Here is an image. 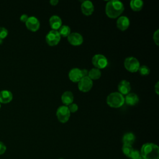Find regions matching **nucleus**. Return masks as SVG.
Returning <instances> with one entry per match:
<instances>
[{
	"mask_svg": "<svg viewBox=\"0 0 159 159\" xmlns=\"http://www.w3.org/2000/svg\"><path fill=\"white\" fill-rule=\"evenodd\" d=\"M124 10V6L122 2L117 0H111L106 5L105 12L107 17L115 19L120 16Z\"/></svg>",
	"mask_w": 159,
	"mask_h": 159,
	"instance_id": "nucleus-1",
	"label": "nucleus"
},
{
	"mask_svg": "<svg viewBox=\"0 0 159 159\" xmlns=\"http://www.w3.org/2000/svg\"><path fill=\"white\" fill-rule=\"evenodd\" d=\"M140 155L144 159H158L159 148L153 143H144L141 148Z\"/></svg>",
	"mask_w": 159,
	"mask_h": 159,
	"instance_id": "nucleus-2",
	"label": "nucleus"
},
{
	"mask_svg": "<svg viewBox=\"0 0 159 159\" xmlns=\"http://www.w3.org/2000/svg\"><path fill=\"white\" fill-rule=\"evenodd\" d=\"M107 104L109 106L114 108L120 107L125 102L124 97L119 92L110 93L106 99Z\"/></svg>",
	"mask_w": 159,
	"mask_h": 159,
	"instance_id": "nucleus-3",
	"label": "nucleus"
},
{
	"mask_svg": "<svg viewBox=\"0 0 159 159\" xmlns=\"http://www.w3.org/2000/svg\"><path fill=\"white\" fill-rule=\"evenodd\" d=\"M140 66L139 60L135 57H129L125 59L124 67L129 72L135 73L138 71Z\"/></svg>",
	"mask_w": 159,
	"mask_h": 159,
	"instance_id": "nucleus-4",
	"label": "nucleus"
},
{
	"mask_svg": "<svg viewBox=\"0 0 159 159\" xmlns=\"http://www.w3.org/2000/svg\"><path fill=\"white\" fill-rule=\"evenodd\" d=\"M57 117L58 120L61 123L66 122L70 117V112L66 106H61L57 110Z\"/></svg>",
	"mask_w": 159,
	"mask_h": 159,
	"instance_id": "nucleus-5",
	"label": "nucleus"
},
{
	"mask_svg": "<svg viewBox=\"0 0 159 159\" xmlns=\"http://www.w3.org/2000/svg\"><path fill=\"white\" fill-rule=\"evenodd\" d=\"M61 36L58 30H52L46 35L45 40L47 44L50 46H55L60 41Z\"/></svg>",
	"mask_w": 159,
	"mask_h": 159,
	"instance_id": "nucleus-6",
	"label": "nucleus"
},
{
	"mask_svg": "<svg viewBox=\"0 0 159 159\" xmlns=\"http://www.w3.org/2000/svg\"><path fill=\"white\" fill-rule=\"evenodd\" d=\"M92 63L95 68L100 70L106 68L108 64L107 59L101 54H96L92 58Z\"/></svg>",
	"mask_w": 159,
	"mask_h": 159,
	"instance_id": "nucleus-7",
	"label": "nucleus"
},
{
	"mask_svg": "<svg viewBox=\"0 0 159 159\" xmlns=\"http://www.w3.org/2000/svg\"><path fill=\"white\" fill-rule=\"evenodd\" d=\"M93 87V81L88 77H83L78 83V88L82 92H88Z\"/></svg>",
	"mask_w": 159,
	"mask_h": 159,
	"instance_id": "nucleus-8",
	"label": "nucleus"
},
{
	"mask_svg": "<svg viewBox=\"0 0 159 159\" xmlns=\"http://www.w3.org/2000/svg\"><path fill=\"white\" fill-rule=\"evenodd\" d=\"M26 27L32 32H36L40 28V22L37 18L34 16L29 17L25 22Z\"/></svg>",
	"mask_w": 159,
	"mask_h": 159,
	"instance_id": "nucleus-9",
	"label": "nucleus"
},
{
	"mask_svg": "<svg viewBox=\"0 0 159 159\" xmlns=\"http://www.w3.org/2000/svg\"><path fill=\"white\" fill-rule=\"evenodd\" d=\"M67 39L68 42L73 46H79L81 45L83 42V38L82 35L77 32L71 33L67 37Z\"/></svg>",
	"mask_w": 159,
	"mask_h": 159,
	"instance_id": "nucleus-10",
	"label": "nucleus"
},
{
	"mask_svg": "<svg viewBox=\"0 0 159 159\" xmlns=\"http://www.w3.org/2000/svg\"><path fill=\"white\" fill-rule=\"evenodd\" d=\"M83 14L85 16H91L94 12V5L90 1H84L81 6Z\"/></svg>",
	"mask_w": 159,
	"mask_h": 159,
	"instance_id": "nucleus-11",
	"label": "nucleus"
},
{
	"mask_svg": "<svg viewBox=\"0 0 159 159\" xmlns=\"http://www.w3.org/2000/svg\"><path fill=\"white\" fill-rule=\"evenodd\" d=\"M68 77L69 79L74 83L79 82L80 80L83 78V75L81 73V70L78 68H72L69 73H68Z\"/></svg>",
	"mask_w": 159,
	"mask_h": 159,
	"instance_id": "nucleus-12",
	"label": "nucleus"
},
{
	"mask_svg": "<svg viewBox=\"0 0 159 159\" xmlns=\"http://www.w3.org/2000/svg\"><path fill=\"white\" fill-rule=\"evenodd\" d=\"M117 89L119 93H120L122 95H127L129 93L131 86L130 83L125 80H123L119 82L117 86Z\"/></svg>",
	"mask_w": 159,
	"mask_h": 159,
	"instance_id": "nucleus-13",
	"label": "nucleus"
},
{
	"mask_svg": "<svg viewBox=\"0 0 159 159\" xmlns=\"http://www.w3.org/2000/svg\"><path fill=\"white\" fill-rule=\"evenodd\" d=\"M116 25L119 30L124 31L129 27L130 20L126 16H120L117 20Z\"/></svg>",
	"mask_w": 159,
	"mask_h": 159,
	"instance_id": "nucleus-14",
	"label": "nucleus"
},
{
	"mask_svg": "<svg viewBox=\"0 0 159 159\" xmlns=\"http://www.w3.org/2000/svg\"><path fill=\"white\" fill-rule=\"evenodd\" d=\"M49 24L52 30H58L62 25V21L59 16L53 15L50 17L49 19Z\"/></svg>",
	"mask_w": 159,
	"mask_h": 159,
	"instance_id": "nucleus-15",
	"label": "nucleus"
},
{
	"mask_svg": "<svg viewBox=\"0 0 159 159\" xmlns=\"http://www.w3.org/2000/svg\"><path fill=\"white\" fill-rule=\"evenodd\" d=\"M12 93L8 90H3L0 92V103H9L12 101Z\"/></svg>",
	"mask_w": 159,
	"mask_h": 159,
	"instance_id": "nucleus-16",
	"label": "nucleus"
},
{
	"mask_svg": "<svg viewBox=\"0 0 159 159\" xmlns=\"http://www.w3.org/2000/svg\"><path fill=\"white\" fill-rule=\"evenodd\" d=\"M61 101L65 106H68L70 104L73 103V99H74V96L73 93L71 91H66L63 93L61 97Z\"/></svg>",
	"mask_w": 159,
	"mask_h": 159,
	"instance_id": "nucleus-17",
	"label": "nucleus"
},
{
	"mask_svg": "<svg viewBox=\"0 0 159 159\" xmlns=\"http://www.w3.org/2000/svg\"><path fill=\"white\" fill-rule=\"evenodd\" d=\"M125 102L129 106H135L139 101L138 96L135 93H129L124 98Z\"/></svg>",
	"mask_w": 159,
	"mask_h": 159,
	"instance_id": "nucleus-18",
	"label": "nucleus"
},
{
	"mask_svg": "<svg viewBox=\"0 0 159 159\" xmlns=\"http://www.w3.org/2000/svg\"><path fill=\"white\" fill-rule=\"evenodd\" d=\"M135 140V136L132 132H128L125 134L122 137L123 144L132 145Z\"/></svg>",
	"mask_w": 159,
	"mask_h": 159,
	"instance_id": "nucleus-19",
	"label": "nucleus"
},
{
	"mask_svg": "<svg viewBox=\"0 0 159 159\" xmlns=\"http://www.w3.org/2000/svg\"><path fill=\"white\" fill-rule=\"evenodd\" d=\"M101 72L100 70H99L96 68H93L88 71V76L92 81L98 80L101 77Z\"/></svg>",
	"mask_w": 159,
	"mask_h": 159,
	"instance_id": "nucleus-20",
	"label": "nucleus"
},
{
	"mask_svg": "<svg viewBox=\"0 0 159 159\" xmlns=\"http://www.w3.org/2000/svg\"><path fill=\"white\" fill-rule=\"evenodd\" d=\"M130 6L134 11H140L143 6V2L141 0H132Z\"/></svg>",
	"mask_w": 159,
	"mask_h": 159,
	"instance_id": "nucleus-21",
	"label": "nucleus"
},
{
	"mask_svg": "<svg viewBox=\"0 0 159 159\" xmlns=\"http://www.w3.org/2000/svg\"><path fill=\"white\" fill-rule=\"evenodd\" d=\"M58 32L61 37H67L71 34V29L68 25H62L58 30Z\"/></svg>",
	"mask_w": 159,
	"mask_h": 159,
	"instance_id": "nucleus-22",
	"label": "nucleus"
},
{
	"mask_svg": "<svg viewBox=\"0 0 159 159\" xmlns=\"http://www.w3.org/2000/svg\"><path fill=\"white\" fill-rule=\"evenodd\" d=\"M133 148L132 147V145H125V144H123L122 148V152L124 155H125L127 157H129L131 152L133 151Z\"/></svg>",
	"mask_w": 159,
	"mask_h": 159,
	"instance_id": "nucleus-23",
	"label": "nucleus"
},
{
	"mask_svg": "<svg viewBox=\"0 0 159 159\" xmlns=\"http://www.w3.org/2000/svg\"><path fill=\"white\" fill-rule=\"evenodd\" d=\"M138 71L142 76H147L150 73V68L146 65L140 66Z\"/></svg>",
	"mask_w": 159,
	"mask_h": 159,
	"instance_id": "nucleus-24",
	"label": "nucleus"
},
{
	"mask_svg": "<svg viewBox=\"0 0 159 159\" xmlns=\"http://www.w3.org/2000/svg\"><path fill=\"white\" fill-rule=\"evenodd\" d=\"M8 35L7 30L2 27H0V45L2 43L3 39H4Z\"/></svg>",
	"mask_w": 159,
	"mask_h": 159,
	"instance_id": "nucleus-25",
	"label": "nucleus"
},
{
	"mask_svg": "<svg viewBox=\"0 0 159 159\" xmlns=\"http://www.w3.org/2000/svg\"><path fill=\"white\" fill-rule=\"evenodd\" d=\"M141 157L140 153L137 150H133V151L131 152L130 156L129 157L131 159H138Z\"/></svg>",
	"mask_w": 159,
	"mask_h": 159,
	"instance_id": "nucleus-26",
	"label": "nucleus"
},
{
	"mask_svg": "<svg viewBox=\"0 0 159 159\" xmlns=\"http://www.w3.org/2000/svg\"><path fill=\"white\" fill-rule=\"evenodd\" d=\"M68 109H69L70 113L71 112L74 113V112H76L78 111V105L76 103H73V102L70 104V105H68Z\"/></svg>",
	"mask_w": 159,
	"mask_h": 159,
	"instance_id": "nucleus-27",
	"label": "nucleus"
},
{
	"mask_svg": "<svg viewBox=\"0 0 159 159\" xmlns=\"http://www.w3.org/2000/svg\"><path fill=\"white\" fill-rule=\"evenodd\" d=\"M153 39L154 42L155 43V44L157 45H158L159 44V30L158 29H157L153 34Z\"/></svg>",
	"mask_w": 159,
	"mask_h": 159,
	"instance_id": "nucleus-28",
	"label": "nucleus"
},
{
	"mask_svg": "<svg viewBox=\"0 0 159 159\" xmlns=\"http://www.w3.org/2000/svg\"><path fill=\"white\" fill-rule=\"evenodd\" d=\"M6 150V147L4 145V143L0 141V155H2L5 153Z\"/></svg>",
	"mask_w": 159,
	"mask_h": 159,
	"instance_id": "nucleus-29",
	"label": "nucleus"
},
{
	"mask_svg": "<svg viewBox=\"0 0 159 159\" xmlns=\"http://www.w3.org/2000/svg\"><path fill=\"white\" fill-rule=\"evenodd\" d=\"M28 18H29V17H28V16H27V14H22V15H21V16L20 17V20L21 22L25 23L26 21L27 20Z\"/></svg>",
	"mask_w": 159,
	"mask_h": 159,
	"instance_id": "nucleus-30",
	"label": "nucleus"
},
{
	"mask_svg": "<svg viewBox=\"0 0 159 159\" xmlns=\"http://www.w3.org/2000/svg\"><path fill=\"white\" fill-rule=\"evenodd\" d=\"M81 73L83 75V77H85V76H88V71L86 69H83L81 70Z\"/></svg>",
	"mask_w": 159,
	"mask_h": 159,
	"instance_id": "nucleus-31",
	"label": "nucleus"
},
{
	"mask_svg": "<svg viewBox=\"0 0 159 159\" xmlns=\"http://www.w3.org/2000/svg\"><path fill=\"white\" fill-rule=\"evenodd\" d=\"M158 84H159V83H158V82H157V83H156V84L155 85V86H154V88H155V93H157V94H158V93H159V91H158V90H159V88H158Z\"/></svg>",
	"mask_w": 159,
	"mask_h": 159,
	"instance_id": "nucleus-32",
	"label": "nucleus"
},
{
	"mask_svg": "<svg viewBox=\"0 0 159 159\" xmlns=\"http://www.w3.org/2000/svg\"><path fill=\"white\" fill-rule=\"evenodd\" d=\"M50 3L52 6H56L58 3V0H51L50 1Z\"/></svg>",
	"mask_w": 159,
	"mask_h": 159,
	"instance_id": "nucleus-33",
	"label": "nucleus"
},
{
	"mask_svg": "<svg viewBox=\"0 0 159 159\" xmlns=\"http://www.w3.org/2000/svg\"><path fill=\"white\" fill-rule=\"evenodd\" d=\"M138 159H144V158H143V157H140V158H138Z\"/></svg>",
	"mask_w": 159,
	"mask_h": 159,
	"instance_id": "nucleus-34",
	"label": "nucleus"
},
{
	"mask_svg": "<svg viewBox=\"0 0 159 159\" xmlns=\"http://www.w3.org/2000/svg\"><path fill=\"white\" fill-rule=\"evenodd\" d=\"M0 109H1V103H0Z\"/></svg>",
	"mask_w": 159,
	"mask_h": 159,
	"instance_id": "nucleus-35",
	"label": "nucleus"
},
{
	"mask_svg": "<svg viewBox=\"0 0 159 159\" xmlns=\"http://www.w3.org/2000/svg\"><path fill=\"white\" fill-rule=\"evenodd\" d=\"M59 159H63V158H59Z\"/></svg>",
	"mask_w": 159,
	"mask_h": 159,
	"instance_id": "nucleus-36",
	"label": "nucleus"
}]
</instances>
